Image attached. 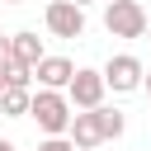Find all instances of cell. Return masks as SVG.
Here are the masks:
<instances>
[{"label":"cell","mask_w":151,"mask_h":151,"mask_svg":"<svg viewBox=\"0 0 151 151\" xmlns=\"http://www.w3.org/2000/svg\"><path fill=\"white\" fill-rule=\"evenodd\" d=\"M0 90H5V80H0Z\"/></svg>","instance_id":"18"},{"label":"cell","mask_w":151,"mask_h":151,"mask_svg":"<svg viewBox=\"0 0 151 151\" xmlns=\"http://www.w3.org/2000/svg\"><path fill=\"white\" fill-rule=\"evenodd\" d=\"M33 76H38L42 90H66L71 76H76V61H71V57H42V61L33 66Z\"/></svg>","instance_id":"7"},{"label":"cell","mask_w":151,"mask_h":151,"mask_svg":"<svg viewBox=\"0 0 151 151\" xmlns=\"http://www.w3.org/2000/svg\"><path fill=\"white\" fill-rule=\"evenodd\" d=\"M47 28H52L57 38H80V33H85V9L71 5V0H52V5H47Z\"/></svg>","instance_id":"5"},{"label":"cell","mask_w":151,"mask_h":151,"mask_svg":"<svg viewBox=\"0 0 151 151\" xmlns=\"http://www.w3.org/2000/svg\"><path fill=\"white\" fill-rule=\"evenodd\" d=\"M142 38H151V19H146V33H142Z\"/></svg>","instance_id":"14"},{"label":"cell","mask_w":151,"mask_h":151,"mask_svg":"<svg viewBox=\"0 0 151 151\" xmlns=\"http://www.w3.org/2000/svg\"><path fill=\"white\" fill-rule=\"evenodd\" d=\"M0 151H19V146H14V142H0Z\"/></svg>","instance_id":"13"},{"label":"cell","mask_w":151,"mask_h":151,"mask_svg":"<svg viewBox=\"0 0 151 151\" xmlns=\"http://www.w3.org/2000/svg\"><path fill=\"white\" fill-rule=\"evenodd\" d=\"M71 5H80V9H85V5H90V0H71Z\"/></svg>","instance_id":"15"},{"label":"cell","mask_w":151,"mask_h":151,"mask_svg":"<svg viewBox=\"0 0 151 151\" xmlns=\"http://www.w3.org/2000/svg\"><path fill=\"white\" fill-rule=\"evenodd\" d=\"M104 76L99 71H90V66H76V76H71V85H66V99H71V109H99L104 104Z\"/></svg>","instance_id":"4"},{"label":"cell","mask_w":151,"mask_h":151,"mask_svg":"<svg viewBox=\"0 0 151 151\" xmlns=\"http://www.w3.org/2000/svg\"><path fill=\"white\" fill-rule=\"evenodd\" d=\"M28 113L38 118V127L47 132V137H66V127H71V99L61 94V90H38L33 99H28Z\"/></svg>","instance_id":"1"},{"label":"cell","mask_w":151,"mask_h":151,"mask_svg":"<svg viewBox=\"0 0 151 151\" xmlns=\"http://www.w3.org/2000/svg\"><path fill=\"white\" fill-rule=\"evenodd\" d=\"M99 76H104V85H109L113 94H132V90H142L146 66H142L132 52H118V57H109V66H104Z\"/></svg>","instance_id":"3"},{"label":"cell","mask_w":151,"mask_h":151,"mask_svg":"<svg viewBox=\"0 0 151 151\" xmlns=\"http://www.w3.org/2000/svg\"><path fill=\"white\" fill-rule=\"evenodd\" d=\"M104 28L113 38H142L146 33V9L137 0H109L104 5Z\"/></svg>","instance_id":"2"},{"label":"cell","mask_w":151,"mask_h":151,"mask_svg":"<svg viewBox=\"0 0 151 151\" xmlns=\"http://www.w3.org/2000/svg\"><path fill=\"white\" fill-rule=\"evenodd\" d=\"M146 90H151V85H146Z\"/></svg>","instance_id":"19"},{"label":"cell","mask_w":151,"mask_h":151,"mask_svg":"<svg viewBox=\"0 0 151 151\" xmlns=\"http://www.w3.org/2000/svg\"><path fill=\"white\" fill-rule=\"evenodd\" d=\"M94 113H99V132H104V142H118V137H123V127H127V118H123L118 109H104V104H99Z\"/></svg>","instance_id":"10"},{"label":"cell","mask_w":151,"mask_h":151,"mask_svg":"<svg viewBox=\"0 0 151 151\" xmlns=\"http://www.w3.org/2000/svg\"><path fill=\"white\" fill-rule=\"evenodd\" d=\"M28 99H33V90L5 85V90H0V113H5V118H24V113H28Z\"/></svg>","instance_id":"9"},{"label":"cell","mask_w":151,"mask_h":151,"mask_svg":"<svg viewBox=\"0 0 151 151\" xmlns=\"http://www.w3.org/2000/svg\"><path fill=\"white\" fill-rule=\"evenodd\" d=\"M38 151H76V146H71V137H42Z\"/></svg>","instance_id":"11"},{"label":"cell","mask_w":151,"mask_h":151,"mask_svg":"<svg viewBox=\"0 0 151 151\" xmlns=\"http://www.w3.org/2000/svg\"><path fill=\"white\" fill-rule=\"evenodd\" d=\"M5 5H24V0H5Z\"/></svg>","instance_id":"16"},{"label":"cell","mask_w":151,"mask_h":151,"mask_svg":"<svg viewBox=\"0 0 151 151\" xmlns=\"http://www.w3.org/2000/svg\"><path fill=\"white\" fill-rule=\"evenodd\" d=\"M66 137H71V146H76V151L99 146V142H104V132H99V113H94V109H76V113H71Z\"/></svg>","instance_id":"6"},{"label":"cell","mask_w":151,"mask_h":151,"mask_svg":"<svg viewBox=\"0 0 151 151\" xmlns=\"http://www.w3.org/2000/svg\"><path fill=\"white\" fill-rule=\"evenodd\" d=\"M42 57H47V52H42V38H38V33H28V28H24V33H14V38H9V61H14V66L33 71Z\"/></svg>","instance_id":"8"},{"label":"cell","mask_w":151,"mask_h":151,"mask_svg":"<svg viewBox=\"0 0 151 151\" xmlns=\"http://www.w3.org/2000/svg\"><path fill=\"white\" fill-rule=\"evenodd\" d=\"M142 85H151V76H146V80H142Z\"/></svg>","instance_id":"17"},{"label":"cell","mask_w":151,"mask_h":151,"mask_svg":"<svg viewBox=\"0 0 151 151\" xmlns=\"http://www.w3.org/2000/svg\"><path fill=\"white\" fill-rule=\"evenodd\" d=\"M9 66V38H0V71Z\"/></svg>","instance_id":"12"}]
</instances>
